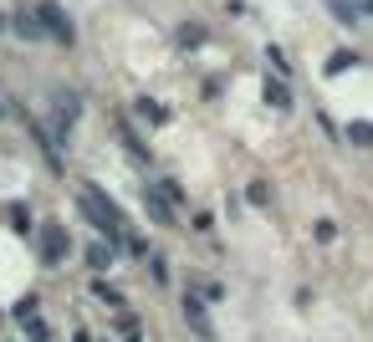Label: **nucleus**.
<instances>
[{
    "label": "nucleus",
    "instance_id": "obj_4",
    "mask_svg": "<svg viewBox=\"0 0 373 342\" xmlns=\"http://www.w3.org/2000/svg\"><path fill=\"white\" fill-rule=\"evenodd\" d=\"M51 108H57V128H51V138L61 143V133H67V128H72V117L82 113V102H77V97H72L67 87H57V92H51Z\"/></svg>",
    "mask_w": 373,
    "mask_h": 342
},
{
    "label": "nucleus",
    "instance_id": "obj_9",
    "mask_svg": "<svg viewBox=\"0 0 373 342\" xmlns=\"http://www.w3.org/2000/svg\"><path fill=\"white\" fill-rule=\"evenodd\" d=\"M149 215L159 220V225H174V209H169V205H159V194H149Z\"/></svg>",
    "mask_w": 373,
    "mask_h": 342
},
{
    "label": "nucleus",
    "instance_id": "obj_8",
    "mask_svg": "<svg viewBox=\"0 0 373 342\" xmlns=\"http://www.w3.org/2000/svg\"><path fill=\"white\" fill-rule=\"evenodd\" d=\"M87 266H93V271H108V266H113V245H93V251H87Z\"/></svg>",
    "mask_w": 373,
    "mask_h": 342
},
{
    "label": "nucleus",
    "instance_id": "obj_7",
    "mask_svg": "<svg viewBox=\"0 0 373 342\" xmlns=\"http://www.w3.org/2000/svg\"><path fill=\"white\" fill-rule=\"evenodd\" d=\"M16 31H21V36H41V21H36V10H16Z\"/></svg>",
    "mask_w": 373,
    "mask_h": 342
},
{
    "label": "nucleus",
    "instance_id": "obj_3",
    "mask_svg": "<svg viewBox=\"0 0 373 342\" xmlns=\"http://www.w3.org/2000/svg\"><path fill=\"white\" fill-rule=\"evenodd\" d=\"M36 235H41V260H46V266H61V260H67V251H72L67 230H61V225H41Z\"/></svg>",
    "mask_w": 373,
    "mask_h": 342
},
{
    "label": "nucleus",
    "instance_id": "obj_2",
    "mask_svg": "<svg viewBox=\"0 0 373 342\" xmlns=\"http://www.w3.org/2000/svg\"><path fill=\"white\" fill-rule=\"evenodd\" d=\"M36 21H41V31H46V36H57L61 46H72V41H77V31H72V21H67V10H61V6H51V0H41V6H36Z\"/></svg>",
    "mask_w": 373,
    "mask_h": 342
},
{
    "label": "nucleus",
    "instance_id": "obj_10",
    "mask_svg": "<svg viewBox=\"0 0 373 342\" xmlns=\"http://www.w3.org/2000/svg\"><path fill=\"white\" fill-rule=\"evenodd\" d=\"M348 138H353V143H363V149H373V123H353V128H348Z\"/></svg>",
    "mask_w": 373,
    "mask_h": 342
},
{
    "label": "nucleus",
    "instance_id": "obj_14",
    "mask_svg": "<svg viewBox=\"0 0 373 342\" xmlns=\"http://www.w3.org/2000/svg\"><path fill=\"white\" fill-rule=\"evenodd\" d=\"M0 113H6V102H0Z\"/></svg>",
    "mask_w": 373,
    "mask_h": 342
},
{
    "label": "nucleus",
    "instance_id": "obj_12",
    "mask_svg": "<svg viewBox=\"0 0 373 342\" xmlns=\"http://www.w3.org/2000/svg\"><path fill=\"white\" fill-rule=\"evenodd\" d=\"M138 113H144V117H153V123H164V117H169V113L159 108V102H138Z\"/></svg>",
    "mask_w": 373,
    "mask_h": 342
},
{
    "label": "nucleus",
    "instance_id": "obj_6",
    "mask_svg": "<svg viewBox=\"0 0 373 342\" xmlns=\"http://www.w3.org/2000/svg\"><path fill=\"white\" fill-rule=\"evenodd\" d=\"M266 102H271V108H281V113H287V108H291V92L281 87V82H266Z\"/></svg>",
    "mask_w": 373,
    "mask_h": 342
},
{
    "label": "nucleus",
    "instance_id": "obj_1",
    "mask_svg": "<svg viewBox=\"0 0 373 342\" xmlns=\"http://www.w3.org/2000/svg\"><path fill=\"white\" fill-rule=\"evenodd\" d=\"M77 205H82L87 209V215H93V225L102 230V235H108V240H128V225H123V209L118 205H113L108 200V194H102V189H93V184H82V189H77Z\"/></svg>",
    "mask_w": 373,
    "mask_h": 342
},
{
    "label": "nucleus",
    "instance_id": "obj_5",
    "mask_svg": "<svg viewBox=\"0 0 373 342\" xmlns=\"http://www.w3.org/2000/svg\"><path fill=\"white\" fill-rule=\"evenodd\" d=\"M184 317H189V327H195L200 337H215V332H210V322H204V312H200V296H189V301H184Z\"/></svg>",
    "mask_w": 373,
    "mask_h": 342
},
{
    "label": "nucleus",
    "instance_id": "obj_11",
    "mask_svg": "<svg viewBox=\"0 0 373 342\" xmlns=\"http://www.w3.org/2000/svg\"><path fill=\"white\" fill-rule=\"evenodd\" d=\"M26 337H31V342H46V322L31 317V322H26Z\"/></svg>",
    "mask_w": 373,
    "mask_h": 342
},
{
    "label": "nucleus",
    "instance_id": "obj_13",
    "mask_svg": "<svg viewBox=\"0 0 373 342\" xmlns=\"http://www.w3.org/2000/svg\"><path fill=\"white\" fill-rule=\"evenodd\" d=\"M179 41L195 46V41H204V31H200V26H184V31H179Z\"/></svg>",
    "mask_w": 373,
    "mask_h": 342
}]
</instances>
